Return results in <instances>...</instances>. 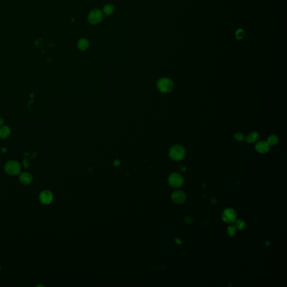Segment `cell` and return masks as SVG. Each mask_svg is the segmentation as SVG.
Returning a JSON list of instances; mask_svg holds the SVG:
<instances>
[{
    "label": "cell",
    "mask_w": 287,
    "mask_h": 287,
    "mask_svg": "<svg viewBox=\"0 0 287 287\" xmlns=\"http://www.w3.org/2000/svg\"><path fill=\"white\" fill-rule=\"evenodd\" d=\"M185 149L179 145L172 146L169 151L170 157L174 161H179L182 160L185 156Z\"/></svg>",
    "instance_id": "1"
},
{
    "label": "cell",
    "mask_w": 287,
    "mask_h": 287,
    "mask_svg": "<svg viewBox=\"0 0 287 287\" xmlns=\"http://www.w3.org/2000/svg\"><path fill=\"white\" fill-rule=\"evenodd\" d=\"M227 233L228 234L232 237V236H233L236 234V228H235V227L233 225H229L227 228Z\"/></svg>",
    "instance_id": "17"
},
{
    "label": "cell",
    "mask_w": 287,
    "mask_h": 287,
    "mask_svg": "<svg viewBox=\"0 0 287 287\" xmlns=\"http://www.w3.org/2000/svg\"><path fill=\"white\" fill-rule=\"evenodd\" d=\"M0 270H1V267H0Z\"/></svg>",
    "instance_id": "27"
},
{
    "label": "cell",
    "mask_w": 287,
    "mask_h": 287,
    "mask_svg": "<svg viewBox=\"0 0 287 287\" xmlns=\"http://www.w3.org/2000/svg\"><path fill=\"white\" fill-rule=\"evenodd\" d=\"M175 241H176V242L177 244H179V245H181V244H182V241L180 239H179V238H176V239L175 240Z\"/></svg>",
    "instance_id": "23"
},
{
    "label": "cell",
    "mask_w": 287,
    "mask_h": 287,
    "mask_svg": "<svg viewBox=\"0 0 287 287\" xmlns=\"http://www.w3.org/2000/svg\"><path fill=\"white\" fill-rule=\"evenodd\" d=\"M256 151L261 154H265L269 151L270 147L265 141H260L257 142L255 146Z\"/></svg>",
    "instance_id": "9"
},
{
    "label": "cell",
    "mask_w": 287,
    "mask_h": 287,
    "mask_svg": "<svg viewBox=\"0 0 287 287\" xmlns=\"http://www.w3.org/2000/svg\"><path fill=\"white\" fill-rule=\"evenodd\" d=\"M53 194L48 190L42 191L39 195L40 202L44 205H48L51 203L53 200Z\"/></svg>",
    "instance_id": "8"
},
{
    "label": "cell",
    "mask_w": 287,
    "mask_h": 287,
    "mask_svg": "<svg viewBox=\"0 0 287 287\" xmlns=\"http://www.w3.org/2000/svg\"><path fill=\"white\" fill-rule=\"evenodd\" d=\"M11 130L8 126H2L0 127V139H5L10 135Z\"/></svg>",
    "instance_id": "12"
},
{
    "label": "cell",
    "mask_w": 287,
    "mask_h": 287,
    "mask_svg": "<svg viewBox=\"0 0 287 287\" xmlns=\"http://www.w3.org/2000/svg\"><path fill=\"white\" fill-rule=\"evenodd\" d=\"M184 222L187 224H190L192 223L193 219L189 217H186L184 218Z\"/></svg>",
    "instance_id": "20"
},
{
    "label": "cell",
    "mask_w": 287,
    "mask_h": 287,
    "mask_svg": "<svg viewBox=\"0 0 287 287\" xmlns=\"http://www.w3.org/2000/svg\"><path fill=\"white\" fill-rule=\"evenodd\" d=\"M223 220L227 224H232L237 219V213L233 208H227L222 214Z\"/></svg>",
    "instance_id": "5"
},
{
    "label": "cell",
    "mask_w": 287,
    "mask_h": 287,
    "mask_svg": "<svg viewBox=\"0 0 287 287\" xmlns=\"http://www.w3.org/2000/svg\"><path fill=\"white\" fill-rule=\"evenodd\" d=\"M23 165H24L25 167L27 168L29 165V161L26 159V158H25L23 159Z\"/></svg>",
    "instance_id": "21"
},
{
    "label": "cell",
    "mask_w": 287,
    "mask_h": 287,
    "mask_svg": "<svg viewBox=\"0 0 287 287\" xmlns=\"http://www.w3.org/2000/svg\"><path fill=\"white\" fill-rule=\"evenodd\" d=\"M259 139V134L256 131L250 132L246 138V141H247V142L249 144L255 142Z\"/></svg>",
    "instance_id": "11"
},
{
    "label": "cell",
    "mask_w": 287,
    "mask_h": 287,
    "mask_svg": "<svg viewBox=\"0 0 287 287\" xmlns=\"http://www.w3.org/2000/svg\"><path fill=\"white\" fill-rule=\"evenodd\" d=\"M244 135L241 132H237L234 135V139L237 141H241L244 139Z\"/></svg>",
    "instance_id": "18"
},
{
    "label": "cell",
    "mask_w": 287,
    "mask_h": 287,
    "mask_svg": "<svg viewBox=\"0 0 287 287\" xmlns=\"http://www.w3.org/2000/svg\"><path fill=\"white\" fill-rule=\"evenodd\" d=\"M103 18L102 12L99 9H94L88 15V20L89 23L93 25L100 23Z\"/></svg>",
    "instance_id": "6"
},
{
    "label": "cell",
    "mask_w": 287,
    "mask_h": 287,
    "mask_svg": "<svg viewBox=\"0 0 287 287\" xmlns=\"http://www.w3.org/2000/svg\"><path fill=\"white\" fill-rule=\"evenodd\" d=\"M171 198L174 203L177 204H182L186 201V195L182 191L176 190L172 193Z\"/></svg>",
    "instance_id": "7"
},
{
    "label": "cell",
    "mask_w": 287,
    "mask_h": 287,
    "mask_svg": "<svg viewBox=\"0 0 287 287\" xmlns=\"http://www.w3.org/2000/svg\"><path fill=\"white\" fill-rule=\"evenodd\" d=\"M19 179L22 183L25 185H28L31 183L33 181V177L31 173L28 172H23L20 174Z\"/></svg>",
    "instance_id": "10"
},
{
    "label": "cell",
    "mask_w": 287,
    "mask_h": 287,
    "mask_svg": "<svg viewBox=\"0 0 287 287\" xmlns=\"http://www.w3.org/2000/svg\"><path fill=\"white\" fill-rule=\"evenodd\" d=\"M179 169H180V170H181L182 171H186V167H185L184 165H179Z\"/></svg>",
    "instance_id": "22"
},
{
    "label": "cell",
    "mask_w": 287,
    "mask_h": 287,
    "mask_svg": "<svg viewBox=\"0 0 287 287\" xmlns=\"http://www.w3.org/2000/svg\"><path fill=\"white\" fill-rule=\"evenodd\" d=\"M78 46L80 50L85 51L89 47V42L85 38L80 39L78 42Z\"/></svg>",
    "instance_id": "15"
},
{
    "label": "cell",
    "mask_w": 287,
    "mask_h": 287,
    "mask_svg": "<svg viewBox=\"0 0 287 287\" xmlns=\"http://www.w3.org/2000/svg\"><path fill=\"white\" fill-rule=\"evenodd\" d=\"M234 226L235 227V228H236V229H238V230H240V231H242V230L245 229V228H246V223H245V222L243 220L240 219H236L234 221Z\"/></svg>",
    "instance_id": "13"
},
{
    "label": "cell",
    "mask_w": 287,
    "mask_h": 287,
    "mask_svg": "<svg viewBox=\"0 0 287 287\" xmlns=\"http://www.w3.org/2000/svg\"><path fill=\"white\" fill-rule=\"evenodd\" d=\"M266 142L269 145V147L275 146L278 142V138L275 135H272L269 136Z\"/></svg>",
    "instance_id": "14"
},
{
    "label": "cell",
    "mask_w": 287,
    "mask_h": 287,
    "mask_svg": "<svg viewBox=\"0 0 287 287\" xmlns=\"http://www.w3.org/2000/svg\"><path fill=\"white\" fill-rule=\"evenodd\" d=\"M4 170L9 175L16 176L20 173L21 171V166L17 161H10L5 164Z\"/></svg>",
    "instance_id": "3"
},
{
    "label": "cell",
    "mask_w": 287,
    "mask_h": 287,
    "mask_svg": "<svg viewBox=\"0 0 287 287\" xmlns=\"http://www.w3.org/2000/svg\"><path fill=\"white\" fill-rule=\"evenodd\" d=\"M3 122H4L2 118H0V126H1L3 124Z\"/></svg>",
    "instance_id": "25"
},
{
    "label": "cell",
    "mask_w": 287,
    "mask_h": 287,
    "mask_svg": "<svg viewBox=\"0 0 287 287\" xmlns=\"http://www.w3.org/2000/svg\"><path fill=\"white\" fill-rule=\"evenodd\" d=\"M245 34V31L242 29H239L237 31L236 33V38H237V39H242L244 37Z\"/></svg>",
    "instance_id": "19"
},
{
    "label": "cell",
    "mask_w": 287,
    "mask_h": 287,
    "mask_svg": "<svg viewBox=\"0 0 287 287\" xmlns=\"http://www.w3.org/2000/svg\"><path fill=\"white\" fill-rule=\"evenodd\" d=\"M103 13L106 16L112 14L114 11V7L111 4H108L104 6L103 9Z\"/></svg>",
    "instance_id": "16"
},
{
    "label": "cell",
    "mask_w": 287,
    "mask_h": 287,
    "mask_svg": "<svg viewBox=\"0 0 287 287\" xmlns=\"http://www.w3.org/2000/svg\"><path fill=\"white\" fill-rule=\"evenodd\" d=\"M169 185L173 188H179L182 186L184 183L183 177L178 173H173L168 177Z\"/></svg>",
    "instance_id": "4"
},
{
    "label": "cell",
    "mask_w": 287,
    "mask_h": 287,
    "mask_svg": "<svg viewBox=\"0 0 287 287\" xmlns=\"http://www.w3.org/2000/svg\"><path fill=\"white\" fill-rule=\"evenodd\" d=\"M1 150H2V152H3V153H5V152H6V151H7V149H6V148H5V147H2V148L1 149Z\"/></svg>",
    "instance_id": "24"
},
{
    "label": "cell",
    "mask_w": 287,
    "mask_h": 287,
    "mask_svg": "<svg viewBox=\"0 0 287 287\" xmlns=\"http://www.w3.org/2000/svg\"><path fill=\"white\" fill-rule=\"evenodd\" d=\"M114 164H115V165H118V164H120V162H119L118 161H116L115 162V163H114Z\"/></svg>",
    "instance_id": "26"
},
{
    "label": "cell",
    "mask_w": 287,
    "mask_h": 287,
    "mask_svg": "<svg viewBox=\"0 0 287 287\" xmlns=\"http://www.w3.org/2000/svg\"><path fill=\"white\" fill-rule=\"evenodd\" d=\"M173 87L174 84L173 81L168 78H162L157 82V88L158 90L164 93L170 92L173 90Z\"/></svg>",
    "instance_id": "2"
}]
</instances>
